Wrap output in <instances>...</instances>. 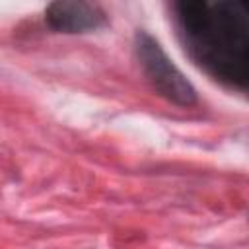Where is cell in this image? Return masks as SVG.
I'll list each match as a JSON object with an SVG mask.
<instances>
[{
    "label": "cell",
    "mask_w": 249,
    "mask_h": 249,
    "mask_svg": "<svg viewBox=\"0 0 249 249\" xmlns=\"http://www.w3.org/2000/svg\"><path fill=\"white\" fill-rule=\"evenodd\" d=\"M173 23L185 54L206 76L245 91L249 84V2L179 0Z\"/></svg>",
    "instance_id": "1"
},
{
    "label": "cell",
    "mask_w": 249,
    "mask_h": 249,
    "mask_svg": "<svg viewBox=\"0 0 249 249\" xmlns=\"http://www.w3.org/2000/svg\"><path fill=\"white\" fill-rule=\"evenodd\" d=\"M134 54L136 60L152 84V88L167 101L179 107H191L198 101L195 86L185 78V74L169 60L161 45L146 31H136L134 35Z\"/></svg>",
    "instance_id": "2"
},
{
    "label": "cell",
    "mask_w": 249,
    "mask_h": 249,
    "mask_svg": "<svg viewBox=\"0 0 249 249\" xmlns=\"http://www.w3.org/2000/svg\"><path fill=\"white\" fill-rule=\"evenodd\" d=\"M47 25L56 33H88L103 27L107 16L99 4L84 0H56L45 10Z\"/></svg>",
    "instance_id": "3"
}]
</instances>
